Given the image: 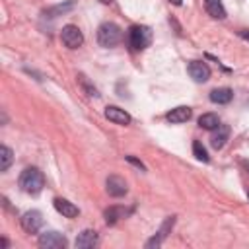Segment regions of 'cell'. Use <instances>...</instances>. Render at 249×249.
<instances>
[{
  "label": "cell",
  "mask_w": 249,
  "mask_h": 249,
  "mask_svg": "<svg viewBox=\"0 0 249 249\" xmlns=\"http://www.w3.org/2000/svg\"><path fill=\"white\" fill-rule=\"evenodd\" d=\"M128 43L132 49L142 51L152 43V29L148 25H132L128 29Z\"/></svg>",
  "instance_id": "cell-3"
},
{
  "label": "cell",
  "mask_w": 249,
  "mask_h": 249,
  "mask_svg": "<svg viewBox=\"0 0 249 249\" xmlns=\"http://www.w3.org/2000/svg\"><path fill=\"white\" fill-rule=\"evenodd\" d=\"M123 41V29L117 25V23H113V21H105V23H101L99 27H97V43L101 45V47H115V45H119Z\"/></svg>",
  "instance_id": "cell-2"
},
{
  "label": "cell",
  "mask_w": 249,
  "mask_h": 249,
  "mask_svg": "<svg viewBox=\"0 0 249 249\" xmlns=\"http://www.w3.org/2000/svg\"><path fill=\"white\" fill-rule=\"evenodd\" d=\"M107 193L111 195V196H115V198H119V196H124L126 195V181L123 179V177H119V175H111V177H107Z\"/></svg>",
  "instance_id": "cell-8"
},
{
  "label": "cell",
  "mask_w": 249,
  "mask_h": 249,
  "mask_svg": "<svg viewBox=\"0 0 249 249\" xmlns=\"http://www.w3.org/2000/svg\"><path fill=\"white\" fill-rule=\"evenodd\" d=\"M247 196H249V193H247Z\"/></svg>",
  "instance_id": "cell-26"
},
{
  "label": "cell",
  "mask_w": 249,
  "mask_h": 249,
  "mask_svg": "<svg viewBox=\"0 0 249 249\" xmlns=\"http://www.w3.org/2000/svg\"><path fill=\"white\" fill-rule=\"evenodd\" d=\"M54 208H56V212L58 214H62L64 218H76L78 216V208L70 202V200H66V198H54Z\"/></svg>",
  "instance_id": "cell-12"
},
{
  "label": "cell",
  "mask_w": 249,
  "mask_h": 249,
  "mask_svg": "<svg viewBox=\"0 0 249 249\" xmlns=\"http://www.w3.org/2000/svg\"><path fill=\"white\" fill-rule=\"evenodd\" d=\"M74 6V2H68L66 6H56V8H53V10H49L47 14H60V12H66V10H70Z\"/></svg>",
  "instance_id": "cell-21"
},
{
  "label": "cell",
  "mask_w": 249,
  "mask_h": 249,
  "mask_svg": "<svg viewBox=\"0 0 249 249\" xmlns=\"http://www.w3.org/2000/svg\"><path fill=\"white\" fill-rule=\"evenodd\" d=\"M233 97V91L230 88H216L210 91V101L212 103H218V105H226L230 103Z\"/></svg>",
  "instance_id": "cell-14"
},
{
  "label": "cell",
  "mask_w": 249,
  "mask_h": 249,
  "mask_svg": "<svg viewBox=\"0 0 249 249\" xmlns=\"http://www.w3.org/2000/svg\"><path fill=\"white\" fill-rule=\"evenodd\" d=\"M204 8H206L208 16H212L214 19H224L226 18V8H224L222 0H204Z\"/></svg>",
  "instance_id": "cell-16"
},
{
  "label": "cell",
  "mask_w": 249,
  "mask_h": 249,
  "mask_svg": "<svg viewBox=\"0 0 249 249\" xmlns=\"http://www.w3.org/2000/svg\"><path fill=\"white\" fill-rule=\"evenodd\" d=\"M39 245L45 249H64L68 245V241L58 231H45L39 235Z\"/></svg>",
  "instance_id": "cell-5"
},
{
  "label": "cell",
  "mask_w": 249,
  "mask_h": 249,
  "mask_svg": "<svg viewBox=\"0 0 249 249\" xmlns=\"http://www.w3.org/2000/svg\"><path fill=\"white\" fill-rule=\"evenodd\" d=\"M101 2H103V4H109V2H113V0H101Z\"/></svg>",
  "instance_id": "cell-25"
},
{
  "label": "cell",
  "mask_w": 249,
  "mask_h": 249,
  "mask_svg": "<svg viewBox=\"0 0 249 249\" xmlns=\"http://www.w3.org/2000/svg\"><path fill=\"white\" fill-rule=\"evenodd\" d=\"M14 154L8 146H0V171H8V167L12 165Z\"/></svg>",
  "instance_id": "cell-18"
},
{
  "label": "cell",
  "mask_w": 249,
  "mask_h": 249,
  "mask_svg": "<svg viewBox=\"0 0 249 249\" xmlns=\"http://www.w3.org/2000/svg\"><path fill=\"white\" fill-rule=\"evenodd\" d=\"M105 117H107L111 123H115V124H128V123H130V115H128L124 109H119V107H115V105H109V107L105 109Z\"/></svg>",
  "instance_id": "cell-11"
},
{
  "label": "cell",
  "mask_w": 249,
  "mask_h": 249,
  "mask_svg": "<svg viewBox=\"0 0 249 249\" xmlns=\"http://www.w3.org/2000/svg\"><path fill=\"white\" fill-rule=\"evenodd\" d=\"M228 138H230V126H228V124H218V126L214 128V132H212L210 144H212V148L222 150V148L226 146Z\"/></svg>",
  "instance_id": "cell-9"
},
{
  "label": "cell",
  "mask_w": 249,
  "mask_h": 249,
  "mask_svg": "<svg viewBox=\"0 0 249 249\" xmlns=\"http://www.w3.org/2000/svg\"><path fill=\"white\" fill-rule=\"evenodd\" d=\"M97 241H99V239H97V231H93V230H84L82 233H78L74 245H76L78 249H91V247L97 245Z\"/></svg>",
  "instance_id": "cell-10"
},
{
  "label": "cell",
  "mask_w": 249,
  "mask_h": 249,
  "mask_svg": "<svg viewBox=\"0 0 249 249\" xmlns=\"http://www.w3.org/2000/svg\"><path fill=\"white\" fill-rule=\"evenodd\" d=\"M19 189L27 195H37L45 187V177L37 167H25L19 175Z\"/></svg>",
  "instance_id": "cell-1"
},
{
  "label": "cell",
  "mask_w": 249,
  "mask_h": 249,
  "mask_svg": "<svg viewBox=\"0 0 249 249\" xmlns=\"http://www.w3.org/2000/svg\"><path fill=\"white\" fill-rule=\"evenodd\" d=\"M126 161H130L132 165H136V167H138V169H142V171L146 169V165H144V163H142L140 160H136V158H132V156H126Z\"/></svg>",
  "instance_id": "cell-22"
},
{
  "label": "cell",
  "mask_w": 249,
  "mask_h": 249,
  "mask_svg": "<svg viewBox=\"0 0 249 249\" xmlns=\"http://www.w3.org/2000/svg\"><path fill=\"white\" fill-rule=\"evenodd\" d=\"M132 210H126V208H123V206H111V208H107L105 210V222L109 224V226H113V224H117L121 218H124V216H128Z\"/></svg>",
  "instance_id": "cell-15"
},
{
  "label": "cell",
  "mask_w": 249,
  "mask_h": 249,
  "mask_svg": "<svg viewBox=\"0 0 249 249\" xmlns=\"http://www.w3.org/2000/svg\"><path fill=\"white\" fill-rule=\"evenodd\" d=\"M239 35H241V37H243L245 41H249V29H245V31H241Z\"/></svg>",
  "instance_id": "cell-23"
},
{
  "label": "cell",
  "mask_w": 249,
  "mask_h": 249,
  "mask_svg": "<svg viewBox=\"0 0 249 249\" xmlns=\"http://www.w3.org/2000/svg\"><path fill=\"white\" fill-rule=\"evenodd\" d=\"M169 2H173V4H175V6H181V4H183V2H181V0H169Z\"/></svg>",
  "instance_id": "cell-24"
},
{
  "label": "cell",
  "mask_w": 249,
  "mask_h": 249,
  "mask_svg": "<svg viewBox=\"0 0 249 249\" xmlns=\"http://www.w3.org/2000/svg\"><path fill=\"white\" fill-rule=\"evenodd\" d=\"M60 39L68 49H78L84 43V35L76 25H64L60 31Z\"/></svg>",
  "instance_id": "cell-4"
},
{
  "label": "cell",
  "mask_w": 249,
  "mask_h": 249,
  "mask_svg": "<svg viewBox=\"0 0 249 249\" xmlns=\"http://www.w3.org/2000/svg\"><path fill=\"white\" fill-rule=\"evenodd\" d=\"M21 226H23V230H25L27 233L39 231V228L43 226V216H41V212H39V210H29V212H25V214L21 216Z\"/></svg>",
  "instance_id": "cell-6"
},
{
  "label": "cell",
  "mask_w": 249,
  "mask_h": 249,
  "mask_svg": "<svg viewBox=\"0 0 249 249\" xmlns=\"http://www.w3.org/2000/svg\"><path fill=\"white\" fill-rule=\"evenodd\" d=\"M189 74H191V78H193L195 82L202 84V82H206V80L210 78V68H208V64L202 62V60H193V62L189 64Z\"/></svg>",
  "instance_id": "cell-7"
},
{
  "label": "cell",
  "mask_w": 249,
  "mask_h": 249,
  "mask_svg": "<svg viewBox=\"0 0 249 249\" xmlns=\"http://www.w3.org/2000/svg\"><path fill=\"white\" fill-rule=\"evenodd\" d=\"M191 115H193L191 107L181 105V107H175V109H171V111L167 113V121H169V123H187V121L191 119Z\"/></svg>",
  "instance_id": "cell-13"
},
{
  "label": "cell",
  "mask_w": 249,
  "mask_h": 249,
  "mask_svg": "<svg viewBox=\"0 0 249 249\" xmlns=\"http://www.w3.org/2000/svg\"><path fill=\"white\" fill-rule=\"evenodd\" d=\"M198 124H200L202 128H206V130H214V128L220 124V119H218V115H214V113H204V115L198 117Z\"/></svg>",
  "instance_id": "cell-17"
},
{
  "label": "cell",
  "mask_w": 249,
  "mask_h": 249,
  "mask_svg": "<svg viewBox=\"0 0 249 249\" xmlns=\"http://www.w3.org/2000/svg\"><path fill=\"white\" fill-rule=\"evenodd\" d=\"M78 80H80V82H82V86L89 91V95H97V89H95V88H91V86L88 84V80H86V76H84V74H80V76H78Z\"/></svg>",
  "instance_id": "cell-20"
},
{
  "label": "cell",
  "mask_w": 249,
  "mask_h": 249,
  "mask_svg": "<svg viewBox=\"0 0 249 249\" xmlns=\"http://www.w3.org/2000/svg\"><path fill=\"white\" fill-rule=\"evenodd\" d=\"M193 154H195V158L196 160H200V161H208L210 158H208V152H206V148L202 146V142H198V140H195L193 142Z\"/></svg>",
  "instance_id": "cell-19"
}]
</instances>
